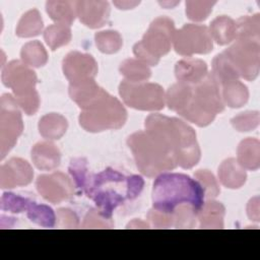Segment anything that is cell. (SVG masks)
Wrapping results in <instances>:
<instances>
[{
	"mask_svg": "<svg viewBox=\"0 0 260 260\" xmlns=\"http://www.w3.org/2000/svg\"><path fill=\"white\" fill-rule=\"evenodd\" d=\"M143 185L140 176H124L109 168L89 177L84 192L94 201L98 210L111 218L113 211L125 200H132L140 194Z\"/></svg>",
	"mask_w": 260,
	"mask_h": 260,
	"instance_id": "1",
	"label": "cell"
},
{
	"mask_svg": "<svg viewBox=\"0 0 260 260\" xmlns=\"http://www.w3.org/2000/svg\"><path fill=\"white\" fill-rule=\"evenodd\" d=\"M145 131L159 138L173 152L177 165L190 169L200 159V148L195 131L184 121L159 114L145 120Z\"/></svg>",
	"mask_w": 260,
	"mask_h": 260,
	"instance_id": "2",
	"label": "cell"
},
{
	"mask_svg": "<svg viewBox=\"0 0 260 260\" xmlns=\"http://www.w3.org/2000/svg\"><path fill=\"white\" fill-rule=\"evenodd\" d=\"M205 192L201 184L183 174H159L152 188L153 209L174 213L181 205H190L196 213L204 204Z\"/></svg>",
	"mask_w": 260,
	"mask_h": 260,
	"instance_id": "3",
	"label": "cell"
},
{
	"mask_svg": "<svg viewBox=\"0 0 260 260\" xmlns=\"http://www.w3.org/2000/svg\"><path fill=\"white\" fill-rule=\"evenodd\" d=\"M138 170L147 177H154L178 165L173 152L156 136L147 131H139L128 137Z\"/></svg>",
	"mask_w": 260,
	"mask_h": 260,
	"instance_id": "4",
	"label": "cell"
},
{
	"mask_svg": "<svg viewBox=\"0 0 260 260\" xmlns=\"http://www.w3.org/2000/svg\"><path fill=\"white\" fill-rule=\"evenodd\" d=\"M223 108L220 85L215 76L208 73L203 80L193 85L190 102L179 115L189 122L204 127L210 124Z\"/></svg>",
	"mask_w": 260,
	"mask_h": 260,
	"instance_id": "5",
	"label": "cell"
},
{
	"mask_svg": "<svg viewBox=\"0 0 260 260\" xmlns=\"http://www.w3.org/2000/svg\"><path fill=\"white\" fill-rule=\"evenodd\" d=\"M2 81L12 89L14 99L25 114L34 115L40 106V98L35 88L37 75L22 61L9 62L2 71Z\"/></svg>",
	"mask_w": 260,
	"mask_h": 260,
	"instance_id": "6",
	"label": "cell"
},
{
	"mask_svg": "<svg viewBox=\"0 0 260 260\" xmlns=\"http://www.w3.org/2000/svg\"><path fill=\"white\" fill-rule=\"evenodd\" d=\"M175 31V25L171 18L166 16L155 18L142 40L134 45V55L147 66H155L159 58L171 50Z\"/></svg>",
	"mask_w": 260,
	"mask_h": 260,
	"instance_id": "7",
	"label": "cell"
},
{
	"mask_svg": "<svg viewBox=\"0 0 260 260\" xmlns=\"http://www.w3.org/2000/svg\"><path fill=\"white\" fill-rule=\"evenodd\" d=\"M127 120V112L122 104L106 92L101 99L79 116L80 126L88 132H101L121 128Z\"/></svg>",
	"mask_w": 260,
	"mask_h": 260,
	"instance_id": "8",
	"label": "cell"
},
{
	"mask_svg": "<svg viewBox=\"0 0 260 260\" xmlns=\"http://www.w3.org/2000/svg\"><path fill=\"white\" fill-rule=\"evenodd\" d=\"M123 102L130 108L141 111H159L166 104V93L156 83L123 80L119 86Z\"/></svg>",
	"mask_w": 260,
	"mask_h": 260,
	"instance_id": "9",
	"label": "cell"
},
{
	"mask_svg": "<svg viewBox=\"0 0 260 260\" xmlns=\"http://www.w3.org/2000/svg\"><path fill=\"white\" fill-rule=\"evenodd\" d=\"M14 96L5 93L0 102V151L3 159L23 130L21 114Z\"/></svg>",
	"mask_w": 260,
	"mask_h": 260,
	"instance_id": "10",
	"label": "cell"
},
{
	"mask_svg": "<svg viewBox=\"0 0 260 260\" xmlns=\"http://www.w3.org/2000/svg\"><path fill=\"white\" fill-rule=\"evenodd\" d=\"M223 54L240 77L247 80L257 77L260 67L259 41H236Z\"/></svg>",
	"mask_w": 260,
	"mask_h": 260,
	"instance_id": "11",
	"label": "cell"
},
{
	"mask_svg": "<svg viewBox=\"0 0 260 260\" xmlns=\"http://www.w3.org/2000/svg\"><path fill=\"white\" fill-rule=\"evenodd\" d=\"M173 45L178 54L187 57L194 54H207L213 48L208 27L192 23L185 24L175 31Z\"/></svg>",
	"mask_w": 260,
	"mask_h": 260,
	"instance_id": "12",
	"label": "cell"
},
{
	"mask_svg": "<svg viewBox=\"0 0 260 260\" xmlns=\"http://www.w3.org/2000/svg\"><path fill=\"white\" fill-rule=\"evenodd\" d=\"M63 72L70 84H78L94 79L98 64L88 54L71 52L63 60Z\"/></svg>",
	"mask_w": 260,
	"mask_h": 260,
	"instance_id": "13",
	"label": "cell"
},
{
	"mask_svg": "<svg viewBox=\"0 0 260 260\" xmlns=\"http://www.w3.org/2000/svg\"><path fill=\"white\" fill-rule=\"evenodd\" d=\"M37 189L46 200L60 203L72 196L73 183L66 175L57 172L40 176L37 180Z\"/></svg>",
	"mask_w": 260,
	"mask_h": 260,
	"instance_id": "14",
	"label": "cell"
},
{
	"mask_svg": "<svg viewBox=\"0 0 260 260\" xmlns=\"http://www.w3.org/2000/svg\"><path fill=\"white\" fill-rule=\"evenodd\" d=\"M34 177L30 165L21 158H11L1 166L0 186L1 188H14L29 184Z\"/></svg>",
	"mask_w": 260,
	"mask_h": 260,
	"instance_id": "15",
	"label": "cell"
},
{
	"mask_svg": "<svg viewBox=\"0 0 260 260\" xmlns=\"http://www.w3.org/2000/svg\"><path fill=\"white\" fill-rule=\"evenodd\" d=\"M75 10L79 20L90 28L103 26L110 16V5L107 1H75Z\"/></svg>",
	"mask_w": 260,
	"mask_h": 260,
	"instance_id": "16",
	"label": "cell"
},
{
	"mask_svg": "<svg viewBox=\"0 0 260 260\" xmlns=\"http://www.w3.org/2000/svg\"><path fill=\"white\" fill-rule=\"evenodd\" d=\"M207 74V65L200 59H182L175 66V75L178 82L194 85L203 80Z\"/></svg>",
	"mask_w": 260,
	"mask_h": 260,
	"instance_id": "17",
	"label": "cell"
},
{
	"mask_svg": "<svg viewBox=\"0 0 260 260\" xmlns=\"http://www.w3.org/2000/svg\"><path fill=\"white\" fill-rule=\"evenodd\" d=\"M107 91L100 87L94 79L84 81L78 84L69 85V95L83 111L94 104Z\"/></svg>",
	"mask_w": 260,
	"mask_h": 260,
	"instance_id": "18",
	"label": "cell"
},
{
	"mask_svg": "<svg viewBox=\"0 0 260 260\" xmlns=\"http://www.w3.org/2000/svg\"><path fill=\"white\" fill-rule=\"evenodd\" d=\"M31 158L38 169L50 171L59 166L60 151L52 142H40L32 147Z\"/></svg>",
	"mask_w": 260,
	"mask_h": 260,
	"instance_id": "19",
	"label": "cell"
},
{
	"mask_svg": "<svg viewBox=\"0 0 260 260\" xmlns=\"http://www.w3.org/2000/svg\"><path fill=\"white\" fill-rule=\"evenodd\" d=\"M218 177L226 188L237 189L243 186L247 175L245 169L234 158L224 160L218 169Z\"/></svg>",
	"mask_w": 260,
	"mask_h": 260,
	"instance_id": "20",
	"label": "cell"
},
{
	"mask_svg": "<svg viewBox=\"0 0 260 260\" xmlns=\"http://www.w3.org/2000/svg\"><path fill=\"white\" fill-rule=\"evenodd\" d=\"M224 206L213 200L204 202L202 208L197 213V217L200 221V228L202 229H222Z\"/></svg>",
	"mask_w": 260,
	"mask_h": 260,
	"instance_id": "21",
	"label": "cell"
},
{
	"mask_svg": "<svg viewBox=\"0 0 260 260\" xmlns=\"http://www.w3.org/2000/svg\"><path fill=\"white\" fill-rule=\"evenodd\" d=\"M212 41L218 45H226L236 40V21L231 17L221 15L212 20L209 26Z\"/></svg>",
	"mask_w": 260,
	"mask_h": 260,
	"instance_id": "22",
	"label": "cell"
},
{
	"mask_svg": "<svg viewBox=\"0 0 260 260\" xmlns=\"http://www.w3.org/2000/svg\"><path fill=\"white\" fill-rule=\"evenodd\" d=\"M244 169L255 171L260 165V143L257 139L247 138L238 147V160Z\"/></svg>",
	"mask_w": 260,
	"mask_h": 260,
	"instance_id": "23",
	"label": "cell"
},
{
	"mask_svg": "<svg viewBox=\"0 0 260 260\" xmlns=\"http://www.w3.org/2000/svg\"><path fill=\"white\" fill-rule=\"evenodd\" d=\"M193 85L178 82L171 86L166 93V104L169 109L180 114L189 104L192 96Z\"/></svg>",
	"mask_w": 260,
	"mask_h": 260,
	"instance_id": "24",
	"label": "cell"
},
{
	"mask_svg": "<svg viewBox=\"0 0 260 260\" xmlns=\"http://www.w3.org/2000/svg\"><path fill=\"white\" fill-rule=\"evenodd\" d=\"M46 10L56 23L71 25L76 16L75 2L73 1H48Z\"/></svg>",
	"mask_w": 260,
	"mask_h": 260,
	"instance_id": "25",
	"label": "cell"
},
{
	"mask_svg": "<svg viewBox=\"0 0 260 260\" xmlns=\"http://www.w3.org/2000/svg\"><path fill=\"white\" fill-rule=\"evenodd\" d=\"M220 89L223 104L231 108H240L248 101L249 92L247 86L239 79L220 85Z\"/></svg>",
	"mask_w": 260,
	"mask_h": 260,
	"instance_id": "26",
	"label": "cell"
},
{
	"mask_svg": "<svg viewBox=\"0 0 260 260\" xmlns=\"http://www.w3.org/2000/svg\"><path fill=\"white\" fill-rule=\"evenodd\" d=\"M67 129V120L56 113L45 115L39 123L41 135L47 139H59Z\"/></svg>",
	"mask_w": 260,
	"mask_h": 260,
	"instance_id": "27",
	"label": "cell"
},
{
	"mask_svg": "<svg viewBox=\"0 0 260 260\" xmlns=\"http://www.w3.org/2000/svg\"><path fill=\"white\" fill-rule=\"evenodd\" d=\"M260 16H242L236 21V41H259Z\"/></svg>",
	"mask_w": 260,
	"mask_h": 260,
	"instance_id": "28",
	"label": "cell"
},
{
	"mask_svg": "<svg viewBox=\"0 0 260 260\" xmlns=\"http://www.w3.org/2000/svg\"><path fill=\"white\" fill-rule=\"evenodd\" d=\"M43 28V20L40 12L37 9H31L25 12L16 27V35L21 38H30L38 36Z\"/></svg>",
	"mask_w": 260,
	"mask_h": 260,
	"instance_id": "29",
	"label": "cell"
},
{
	"mask_svg": "<svg viewBox=\"0 0 260 260\" xmlns=\"http://www.w3.org/2000/svg\"><path fill=\"white\" fill-rule=\"evenodd\" d=\"M20 56L21 61L29 67H41L48 61L47 52L39 41L26 43L21 49Z\"/></svg>",
	"mask_w": 260,
	"mask_h": 260,
	"instance_id": "30",
	"label": "cell"
},
{
	"mask_svg": "<svg viewBox=\"0 0 260 260\" xmlns=\"http://www.w3.org/2000/svg\"><path fill=\"white\" fill-rule=\"evenodd\" d=\"M120 72L125 80L140 82L148 79L151 75L149 67L138 59H127L121 63Z\"/></svg>",
	"mask_w": 260,
	"mask_h": 260,
	"instance_id": "31",
	"label": "cell"
},
{
	"mask_svg": "<svg viewBox=\"0 0 260 260\" xmlns=\"http://www.w3.org/2000/svg\"><path fill=\"white\" fill-rule=\"evenodd\" d=\"M44 39L52 50H56L64 45H67L71 40L70 26L60 23L52 24L45 29Z\"/></svg>",
	"mask_w": 260,
	"mask_h": 260,
	"instance_id": "32",
	"label": "cell"
},
{
	"mask_svg": "<svg viewBox=\"0 0 260 260\" xmlns=\"http://www.w3.org/2000/svg\"><path fill=\"white\" fill-rule=\"evenodd\" d=\"M27 217L39 225L45 228H52L55 225L56 216L51 207L44 204H37L34 201L28 203L26 208Z\"/></svg>",
	"mask_w": 260,
	"mask_h": 260,
	"instance_id": "33",
	"label": "cell"
},
{
	"mask_svg": "<svg viewBox=\"0 0 260 260\" xmlns=\"http://www.w3.org/2000/svg\"><path fill=\"white\" fill-rule=\"evenodd\" d=\"M94 39L96 47L105 54H114L118 52L123 45L122 37L116 30H104L96 32Z\"/></svg>",
	"mask_w": 260,
	"mask_h": 260,
	"instance_id": "34",
	"label": "cell"
},
{
	"mask_svg": "<svg viewBox=\"0 0 260 260\" xmlns=\"http://www.w3.org/2000/svg\"><path fill=\"white\" fill-rule=\"evenodd\" d=\"M215 1H187L186 2V14L189 19L194 21H202L212 11V7Z\"/></svg>",
	"mask_w": 260,
	"mask_h": 260,
	"instance_id": "35",
	"label": "cell"
},
{
	"mask_svg": "<svg viewBox=\"0 0 260 260\" xmlns=\"http://www.w3.org/2000/svg\"><path fill=\"white\" fill-rule=\"evenodd\" d=\"M30 200L27 198L15 195L13 193H4L1 197V209L14 213H19L26 210Z\"/></svg>",
	"mask_w": 260,
	"mask_h": 260,
	"instance_id": "36",
	"label": "cell"
},
{
	"mask_svg": "<svg viewBox=\"0 0 260 260\" xmlns=\"http://www.w3.org/2000/svg\"><path fill=\"white\" fill-rule=\"evenodd\" d=\"M195 177L198 179V182L201 184L204 189L205 196L207 198L216 197L219 193V187L214 179L213 175L207 170H199L195 173Z\"/></svg>",
	"mask_w": 260,
	"mask_h": 260,
	"instance_id": "37",
	"label": "cell"
},
{
	"mask_svg": "<svg viewBox=\"0 0 260 260\" xmlns=\"http://www.w3.org/2000/svg\"><path fill=\"white\" fill-rule=\"evenodd\" d=\"M70 174L72 175V178L75 181L76 186L81 189L85 190L87 182H88V177H87V168H86V162L84 159L78 158L72 160L70 168H69Z\"/></svg>",
	"mask_w": 260,
	"mask_h": 260,
	"instance_id": "38",
	"label": "cell"
},
{
	"mask_svg": "<svg viewBox=\"0 0 260 260\" xmlns=\"http://www.w3.org/2000/svg\"><path fill=\"white\" fill-rule=\"evenodd\" d=\"M259 113L258 112H246L235 117L232 120L233 126L238 131H250L258 126Z\"/></svg>",
	"mask_w": 260,
	"mask_h": 260,
	"instance_id": "39",
	"label": "cell"
},
{
	"mask_svg": "<svg viewBox=\"0 0 260 260\" xmlns=\"http://www.w3.org/2000/svg\"><path fill=\"white\" fill-rule=\"evenodd\" d=\"M114 223L111 218L104 216L98 209H91L84 217L83 228L85 229H111Z\"/></svg>",
	"mask_w": 260,
	"mask_h": 260,
	"instance_id": "40",
	"label": "cell"
},
{
	"mask_svg": "<svg viewBox=\"0 0 260 260\" xmlns=\"http://www.w3.org/2000/svg\"><path fill=\"white\" fill-rule=\"evenodd\" d=\"M148 219L152 222V224L157 228H170L174 225V214L173 213H165L155 209H151L147 214Z\"/></svg>",
	"mask_w": 260,
	"mask_h": 260,
	"instance_id": "41",
	"label": "cell"
},
{
	"mask_svg": "<svg viewBox=\"0 0 260 260\" xmlns=\"http://www.w3.org/2000/svg\"><path fill=\"white\" fill-rule=\"evenodd\" d=\"M57 224L60 228L74 229L78 226V218L72 210L67 208H60L57 211Z\"/></svg>",
	"mask_w": 260,
	"mask_h": 260,
	"instance_id": "42",
	"label": "cell"
},
{
	"mask_svg": "<svg viewBox=\"0 0 260 260\" xmlns=\"http://www.w3.org/2000/svg\"><path fill=\"white\" fill-rule=\"evenodd\" d=\"M247 212H248V216L251 219L256 220V221L259 220V200H258V197H255L254 199H252L249 202Z\"/></svg>",
	"mask_w": 260,
	"mask_h": 260,
	"instance_id": "43",
	"label": "cell"
},
{
	"mask_svg": "<svg viewBox=\"0 0 260 260\" xmlns=\"http://www.w3.org/2000/svg\"><path fill=\"white\" fill-rule=\"evenodd\" d=\"M139 3V1H114V5H116L119 9H131Z\"/></svg>",
	"mask_w": 260,
	"mask_h": 260,
	"instance_id": "44",
	"label": "cell"
},
{
	"mask_svg": "<svg viewBox=\"0 0 260 260\" xmlns=\"http://www.w3.org/2000/svg\"><path fill=\"white\" fill-rule=\"evenodd\" d=\"M128 229H136V228H139V229H148V224L147 223H145V222H143V221H140L139 219L137 220V219H135V220H133L132 222H130L128 225Z\"/></svg>",
	"mask_w": 260,
	"mask_h": 260,
	"instance_id": "45",
	"label": "cell"
}]
</instances>
